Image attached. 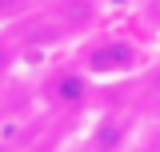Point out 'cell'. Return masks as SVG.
Wrapping results in <instances>:
<instances>
[{"label":"cell","instance_id":"52a82bcc","mask_svg":"<svg viewBox=\"0 0 160 152\" xmlns=\"http://www.w3.org/2000/svg\"><path fill=\"white\" fill-rule=\"evenodd\" d=\"M40 0H0V28L4 24H16L20 16H28Z\"/></svg>","mask_w":160,"mask_h":152},{"label":"cell","instance_id":"9c48e42d","mask_svg":"<svg viewBox=\"0 0 160 152\" xmlns=\"http://www.w3.org/2000/svg\"><path fill=\"white\" fill-rule=\"evenodd\" d=\"M60 152H88V148H84V144L76 140V144H68V148H60Z\"/></svg>","mask_w":160,"mask_h":152},{"label":"cell","instance_id":"8fae6325","mask_svg":"<svg viewBox=\"0 0 160 152\" xmlns=\"http://www.w3.org/2000/svg\"><path fill=\"white\" fill-rule=\"evenodd\" d=\"M156 116H160V104H156Z\"/></svg>","mask_w":160,"mask_h":152},{"label":"cell","instance_id":"5b68a950","mask_svg":"<svg viewBox=\"0 0 160 152\" xmlns=\"http://www.w3.org/2000/svg\"><path fill=\"white\" fill-rule=\"evenodd\" d=\"M28 60V52H24V44H20V36H16V28L12 24H4L0 28V88L16 76V68Z\"/></svg>","mask_w":160,"mask_h":152},{"label":"cell","instance_id":"277c9868","mask_svg":"<svg viewBox=\"0 0 160 152\" xmlns=\"http://www.w3.org/2000/svg\"><path fill=\"white\" fill-rule=\"evenodd\" d=\"M52 16L60 20L68 44H80L84 36H92L100 24V0H48Z\"/></svg>","mask_w":160,"mask_h":152},{"label":"cell","instance_id":"30bf717a","mask_svg":"<svg viewBox=\"0 0 160 152\" xmlns=\"http://www.w3.org/2000/svg\"><path fill=\"white\" fill-rule=\"evenodd\" d=\"M0 152H20L16 144H8V140H0Z\"/></svg>","mask_w":160,"mask_h":152},{"label":"cell","instance_id":"ba28073f","mask_svg":"<svg viewBox=\"0 0 160 152\" xmlns=\"http://www.w3.org/2000/svg\"><path fill=\"white\" fill-rule=\"evenodd\" d=\"M8 124V100H4V92H0V128Z\"/></svg>","mask_w":160,"mask_h":152},{"label":"cell","instance_id":"3957f363","mask_svg":"<svg viewBox=\"0 0 160 152\" xmlns=\"http://www.w3.org/2000/svg\"><path fill=\"white\" fill-rule=\"evenodd\" d=\"M140 132V116L132 108H96L80 144L88 152H132Z\"/></svg>","mask_w":160,"mask_h":152},{"label":"cell","instance_id":"8992f818","mask_svg":"<svg viewBox=\"0 0 160 152\" xmlns=\"http://www.w3.org/2000/svg\"><path fill=\"white\" fill-rule=\"evenodd\" d=\"M136 84H140V96L156 108V104H160V56H152V60H148V68H140V72H136Z\"/></svg>","mask_w":160,"mask_h":152},{"label":"cell","instance_id":"7a4b0ae2","mask_svg":"<svg viewBox=\"0 0 160 152\" xmlns=\"http://www.w3.org/2000/svg\"><path fill=\"white\" fill-rule=\"evenodd\" d=\"M96 88L100 80L84 64H80L72 52L56 64H48L36 80V100L48 108V112H60V116H84V112H96Z\"/></svg>","mask_w":160,"mask_h":152},{"label":"cell","instance_id":"6da1fadb","mask_svg":"<svg viewBox=\"0 0 160 152\" xmlns=\"http://www.w3.org/2000/svg\"><path fill=\"white\" fill-rule=\"evenodd\" d=\"M72 56L96 80H128L140 68H148L152 52L136 36H124V32H112V28H96L92 36H84L80 44H72Z\"/></svg>","mask_w":160,"mask_h":152}]
</instances>
